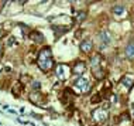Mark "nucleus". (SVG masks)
Returning <instances> with one entry per match:
<instances>
[{"label":"nucleus","mask_w":134,"mask_h":126,"mask_svg":"<svg viewBox=\"0 0 134 126\" xmlns=\"http://www.w3.org/2000/svg\"><path fill=\"white\" fill-rule=\"evenodd\" d=\"M79 48H81V51L82 52H90L92 51V48H93V43L90 38H85L83 41H81V44H79Z\"/></svg>","instance_id":"0eeeda50"},{"label":"nucleus","mask_w":134,"mask_h":126,"mask_svg":"<svg viewBox=\"0 0 134 126\" xmlns=\"http://www.w3.org/2000/svg\"><path fill=\"white\" fill-rule=\"evenodd\" d=\"M100 61H102L100 54H95V55H92V58H90V67H92V68L100 67Z\"/></svg>","instance_id":"f8f14e48"},{"label":"nucleus","mask_w":134,"mask_h":126,"mask_svg":"<svg viewBox=\"0 0 134 126\" xmlns=\"http://www.w3.org/2000/svg\"><path fill=\"white\" fill-rule=\"evenodd\" d=\"M2 54H3V45H2V43H0V57H2Z\"/></svg>","instance_id":"aec40b11"},{"label":"nucleus","mask_w":134,"mask_h":126,"mask_svg":"<svg viewBox=\"0 0 134 126\" xmlns=\"http://www.w3.org/2000/svg\"><path fill=\"white\" fill-rule=\"evenodd\" d=\"M92 74H93V77H95L96 80H99V81H100V80H103V78H104V75H106V74H104V71H103L100 67L92 68Z\"/></svg>","instance_id":"9b49d317"},{"label":"nucleus","mask_w":134,"mask_h":126,"mask_svg":"<svg viewBox=\"0 0 134 126\" xmlns=\"http://www.w3.org/2000/svg\"><path fill=\"white\" fill-rule=\"evenodd\" d=\"M121 85L124 86L126 89H131L134 86V75L133 74H126L123 75L121 78Z\"/></svg>","instance_id":"423d86ee"},{"label":"nucleus","mask_w":134,"mask_h":126,"mask_svg":"<svg viewBox=\"0 0 134 126\" xmlns=\"http://www.w3.org/2000/svg\"><path fill=\"white\" fill-rule=\"evenodd\" d=\"M92 116L96 122L104 123V122L107 120V118H109V112H107V109H104V108H96V109L92 112Z\"/></svg>","instance_id":"20e7f679"},{"label":"nucleus","mask_w":134,"mask_h":126,"mask_svg":"<svg viewBox=\"0 0 134 126\" xmlns=\"http://www.w3.org/2000/svg\"><path fill=\"white\" fill-rule=\"evenodd\" d=\"M86 17H88V14H86V12H79L76 16H75V20L78 21V23H82L83 20H86Z\"/></svg>","instance_id":"2eb2a0df"},{"label":"nucleus","mask_w":134,"mask_h":126,"mask_svg":"<svg viewBox=\"0 0 134 126\" xmlns=\"http://www.w3.org/2000/svg\"><path fill=\"white\" fill-rule=\"evenodd\" d=\"M99 99H100V93H99V95H97V96H93V98L90 99V102H92V103H95V102H97V101H99Z\"/></svg>","instance_id":"a211bd4d"},{"label":"nucleus","mask_w":134,"mask_h":126,"mask_svg":"<svg viewBox=\"0 0 134 126\" xmlns=\"http://www.w3.org/2000/svg\"><path fill=\"white\" fill-rule=\"evenodd\" d=\"M71 27H61V26H52V30L57 33V37H59L61 34L66 33V31H69Z\"/></svg>","instance_id":"ddd939ff"},{"label":"nucleus","mask_w":134,"mask_h":126,"mask_svg":"<svg viewBox=\"0 0 134 126\" xmlns=\"http://www.w3.org/2000/svg\"><path fill=\"white\" fill-rule=\"evenodd\" d=\"M131 109H133V118H134V103L131 105Z\"/></svg>","instance_id":"4be33fe9"},{"label":"nucleus","mask_w":134,"mask_h":126,"mask_svg":"<svg viewBox=\"0 0 134 126\" xmlns=\"http://www.w3.org/2000/svg\"><path fill=\"white\" fill-rule=\"evenodd\" d=\"M86 71V64L83 62V61H78L76 64H75L74 70H72V72L76 74V75H82L83 72Z\"/></svg>","instance_id":"6e6552de"},{"label":"nucleus","mask_w":134,"mask_h":126,"mask_svg":"<svg viewBox=\"0 0 134 126\" xmlns=\"http://www.w3.org/2000/svg\"><path fill=\"white\" fill-rule=\"evenodd\" d=\"M74 88H75V91L79 92V93H88L90 91V88H92V85H90V82L86 80V78L78 77L76 80L74 81Z\"/></svg>","instance_id":"f03ea898"},{"label":"nucleus","mask_w":134,"mask_h":126,"mask_svg":"<svg viewBox=\"0 0 134 126\" xmlns=\"http://www.w3.org/2000/svg\"><path fill=\"white\" fill-rule=\"evenodd\" d=\"M37 64H38L40 70H41L42 72H48V71L54 67L52 51H51V48H49V47H44V48L38 52Z\"/></svg>","instance_id":"f257e3e1"},{"label":"nucleus","mask_w":134,"mask_h":126,"mask_svg":"<svg viewBox=\"0 0 134 126\" xmlns=\"http://www.w3.org/2000/svg\"><path fill=\"white\" fill-rule=\"evenodd\" d=\"M124 6L123 4H114L113 9H111V12H113V14H116V16H120V14L124 13Z\"/></svg>","instance_id":"4468645a"},{"label":"nucleus","mask_w":134,"mask_h":126,"mask_svg":"<svg viewBox=\"0 0 134 126\" xmlns=\"http://www.w3.org/2000/svg\"><path fill=\"white\" fill-rule=\"evenodd\" d=\"M124 54L129 60H134V43H129L124 50Z\"/></svg>","instance_id":"9d476101"},{"label":"nucleus","mask_w":134,"mask_h":126,"mask_svg":"<svg viewBox=\"0 0 134 126\" xmlns=\"http://www.w3.org/2000/svg\"><path fill=\"white\" fill-rule=\"evenodd\" d=\"M71 68L66 65V64H58L57 68H55V74H57V77H58V80H61V81H65V80H68L69 78V75H71Z\"/></svg>","instance_id":"7ed1b4c3"},{"label":"nucleus","mask_w":134,"mask_h":126,"mask_svg":"<svg viewBox=\"0 0 134 126\" xmlns=\"http://www.w3.org/2000/svg\"><path fill=\"white\" fill-rule=\"evenodd\" d=\"M19 26H20V30H21V33H23V35H28V34H31V30L27 27V24L20 23Z\"/></svg>","instance_id":"dca6fc26"},{"label":"nucleus","mask_w":134,"mask_h":126,"mask_svg":"<svg viewBox=\"0 0 134 126\" xmlns=\"http://www.w3.org/2000/svg\"><path fill=\"white\" fill-rule=\"evenodd\" d=\"M30 37H31V40L34 43H37V44H42V43L45 41V37L40 33V31H31Z\"/></svg>","instance_id":"1a4fd4ad"},{"label":"nucleus","mask_w":134,"mask_h":126,"mask_svg":"<svg viewBox=\"0 0 134 126\" xmlns=\"http://www.w3.org/2000/svg\"><path fill=\"white\" fill-rule=\"evenodd\" d=\"M99 38H100V43H102V45H100L102 48H100V50H104L111 43V33L109 30H103V31H100Z\"/></svg>","instance_id":"39448f33"},{"label":"nucleus","mask_w":134,"mask_h":126,"mask_svg":"<svg viewBox=\"0 0 134 126\" xmlns=\"http://www.w3.org/2000/svg\"><path fill=\"white\" fill-rule=\"evenodd\" d=\"M9 112H10V113H13V115H16V113H17L16 111H13V109H9Z\"/></svg>","instance_id":"412c9836"},{"label":"nucleus","mask_w":134,"mask_h":126,"mask_svg":"<svg viewBox=\"0 0 134 126\" xmlns=\"http://www.w3.org/2000/svg\"><path fill=\"white\" fill-rule=\"evenodd\" d=\"M31 88L35 89V91H38V89L41 88V84H40V81H32V82H31Z\"/></svg>","instance_id":"f3484780"},{"label":"nucleus","mask_w":134,"mask_h":126,"mask_svg":"<svg viewBox=\"0 0 134 126\" xmlns=\"http://www.w3.org/2000/svg\"><path fill=\"white\" fill-rule=\"evenodd\" d=\"M7 44H9V45H13V44H14V38H10V40L7 41Z\"/></svg>","instance_id":"6ab92c4d"}]
</instances>
